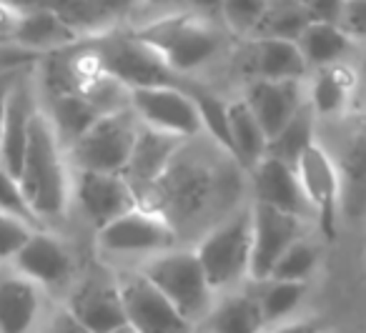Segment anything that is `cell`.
Masks as SVG:
<instances>
[{"label": "cell", "mask_w": 366, "mask_h": 333, "mask_svg": "<svg viewBox=\"0 0 366 333\" xmlns=\"http://www.w3.org/2000/svg\"><path fill=\"white\" fill-rule=\"evenodd\" d=\"M18 178L43 226H61L73 206V166L43 108L33 118L31 141Z\"/></svg>", "instance_id": "obj_1"}, {"label": "cell", "mask_w": 366, "mask_h": 333, "mask_svg": "<svg viewBox=\"0 0 366 333\" xmlns=\"http://www.w3.org/2000/svg\"><path fill=\"white\" fill-rule=\"evenodd\" d=\"M133 36L151 46L176 76L189 78L224 53L229 31L221 26L219 18L166 13Z\"/></svg>", "instance_id": "obj_2"}, {"label": "cell", "mask_w": 366, "mask_h": 333, "mask_svg": "<svg viewBox=\"0 0 366 333\" xmlns=\"http://www.w3.org/2000/svg\"><path fill=\"white\" fill-rule=\"evenodd\" d=\"M138 271L176 306L191 326H199L209 316L216 301L209 276L199 261L196 248H171L141 263Z\"/></svg>", "instance_id": "obj_3"}, {"label": "cell", "mask_w": 366, "mask_h": 333, "mask_svg": "<svg viewBox=\"0 0 366 333\" xmlns=\"http://www.w3.org/2000/svg\"><path fill=\"white\" fill-rule=\"evenodd\" d=\"M251 206L221 221L199 241L196 253L216 293L236 291L251 278Z\"/></svg>", "instance_id": "obj_4"}, {"label": "cell", "mask_w": 366, "mask_h": 333, "mask_svg": "<svg viewBox=\"0 0 366 333\" xmlns=\"http://www.w3.org/2000/svg\"><path fill=\"white\" fill-rule=\"evenodd\" d=\"M138 133H141V121L133 108L101 116L68 148L71 166L76 171L123 173L131 161Z\"/></svg>", "instance_id": "obj_5"}, {"label": "cell", "mask_w": 366, "mask_h": 333, "mask_svg": "<svg viewBox=\"0 0 366 333\" xmlns=\"http://www.w3.org/2000/svg\"><path fill=\"white\" fill-rule=\"evenodd\" d=\"M96 246L113 258H151L176 248V231L161 211L136 206L96 231Z\"/></svg>", "instance_id": "obj_6"}, {"label": "cell", "mask_w": 366, "mask_h": 333, "mask_svg": "<svg viewBox=\"0 0 366 333\" xmlns=\"http://www.w3.org/2000/svg\"><path fill=\"white\" fill-rule=\"evenodd\" d=\"M101 71L116 76L128 88L148 86H189L186 78L176 76L168 63L151 46L136 36H106L91 46Z\"/></svg>", "instance_id": "obj_7"}, {"label": "cell", "mask_w": 366, "mask_h": 333, "mask_svg": "<svg viewBox=\"0 0 366 333\" xmlns=\"http://www.w3.org/2000/svg\"><path fill=\"white\" fill-rule=\"evenodd\" d=\"M131 108L143 126L171 133L183 141L204 133V121L189 86L131 88Z\"/></svg>", "instance_id": "obj_8"}, {"label": "cell", "mask_w": 366, "mask_h": 333, "mask_svg": "<svg viewBox=\"0 0 366 333\" xmlns=\"http://www.w3.org/2000/svg\"><path fill=\"white\" fill-rule=\"evenodd\" d=\"M66 311L86 333H123L128 331L118 278L91 273L78 278L68 291Z\"/></svg>", "instance_id": "obj_9"}, {"label": "cell", "mask_w": 366, "mask_h": 333, "mask_svg": "<svg viewBox=\"0 0 366 333\" xmlns=\"http://www.w3.org/2000/svg\"><path fill=\"white\" fill-rule=\"evenodd\" d=\"M36 68L38 66L26 68L16 78L11 93H8L6 118L0 128V166L8 168L13 176H21L28 141H31L33 118L43 108L41 81H38V73H33Z\"/></svg>", "instance_id": "obj_10"}, {"label": "cell", "mask_w": 366, "mask_h": 333, "mask_svg": "<svg viewBox=\"0 0 366 333\" xmlns=\"http://www.w3.org/2000/svg\"><path fill=\"white\" fill-rule=\"evenodd\" d=\"M11 268L38 283L46 293L71 291L76 283V261L71 248L51 228H36L11 261Z\"/></svg>", "instance_id": "obj_11"}, {"label": "cell", "mask_w": 366, "mask_h": 333, "mask_svg": "<svg viewBox=\"0 0 366 333\" xmlns=\"http://www.w3.org/2000/svg\"><path fill=\"white\" fill-rule=\"evenodd\" d=\"M73 203L93 228H103L123 213L141 206L136 188L123 173L76 171L73 168Z\"/></svg>", "instance_id": "obj_12"}, {"label": "cell", "mask_w": 366, "mask_h": 333, "mask_svg": "<svg viewBox=\"0 0 366 333\" xmlns=\"http://www.w3.org/2000/svg\"><path fill=\"white\" fill-rule=\"evenodd\" d=\"M251 281H269L279 258L304 238V218L271 208L266 203H251Z\"/></svg>", "instance_id": "obj_13"}, {"label": "cell", "mask_w": 366, "mask_h": 333, "mask_svg": "<svg viewBox=\"0 0 366 333\" xmlns=\"http://www.w3.org/2000/svg\"><path fill=\"white\" fill-rule=\"evenodd\" d=\"M131 333H189L191 323L141 271L118 278Z\"/></svg>", "instance_id": "obj_14"}, {"label": "cell", "mask_w": 366, "mask_h": 333, "mask_svg": "<svg viewBox=\"0 0 366 333\" xmlns=\"http://www.w3.org/2000/svg\"><path fill=\"white\" fill-rule=\"evenodd\" d=\"M334 148H326L334 158L341 183V213L351 221L366 216V118L341 123Z\"/></svg>", "instance_id": "obj_15"}, {"label": "cell", "mask_w": 366, "mask_h": 333, "mask_svg": "<svg viewBox=\"0 0 366 333\" xmlns=\"http://www.w3.org/2000/svg\"><path fill=\"white\" fill-rule=\"evenodd\" d=\"M296 173L304 186L319 228L329 241L336 238V221L341 213V183L336 173L334 158L329 156L324 143L316 141L296 163Z\"/></svg>", "instance_id": "obj_16"}, {"label": "cell", "mask_w": 366, "mask_h": 333, "mask_svg": "<svg viewBox=\"0 0 366 333\" xmlns=\"http://www.w3.org/2000/svg\"><path fill=\"white\" fill-rule=\"evenodd\" d=\"M48 293L26 276H0V333H41L46 326Z\"/></svg>", "instance_id": "obj_17"}, {"label": "cell", "mask_w": 366, "mask_h": 333, "mask_svg": "<svg viewBox=\"0 0 366 333\" xmlns=\"http://www.w3.org/2000/svg\"><path fill=\"white\" fill-rule=\"evenodd\" d=\"M183 146H186L183 138L156 131V128H148L141 123V133H138L136 146H133L131 161L123 171L128 183L136 188L138 198H141L143 191L156 188L161 183V178L171 171L173 161L183 151Z\"/></svg>", "instance_id": "obj_18"}, {"label": "cell", "mask_w": 366, "mask_h": 333, "mask_svg": "<svg viewBox=\"0 0 366 333\" xmlns=\"http://www.w3.org/2000/svg\"><path fill=\"white\" fill-rule=\"evenodd\" d=\"M251 176V191H254L256 203H266L271 208H279L284 213L299 218L314 216V208H311L309 198L304 193V186L299 181V173L294 166L279 161V158L266 156Z\"/></svg>", "instance_id": "obj_19"}, {"label": "cell", "mask_w": 366, "mask_h": 333, "mask_svg": "<svg viewBox=\"0 0 366 333\" xmlns=\"http://www.w3.org/2000/svg\"><path fill=\"white\" fill-rule=\"evenodd\" d=\"M244 101L264 126L269 141L299 113L306 103L304 81H254L246 86Z\"/></svg>", "instance_id": "obj_20"}, {"label": "cell", "mask_w": 366, "mask_h": 333, "mask_svg": "<svg viewBox=\"0 0 366 333\" xmlns=\"http://www.w3.org/2000/svg\"><path fill=\"white\" fill-rule=\"evenodd\" d=\"M244 58L251 81H304L309 73L299 43L284 38H251Z\"/></svg>", "instance_id": "obj_21"}, {"label": "cell", "mask_w": 366, "mask_h": 333, "mask_svg": "<svg viewBox=\"0 0 366 333\" xmlns=\"http://www.w3.org/2000/svg\"><path fill=\"white\" fill-rule=\"evenodd\" d=\"M201 333H261L264 316L256 293L229 291L224 298H216L209 316L199 323Z\"/></svg>", "instance_id": "obj_22"}, {"label": "cell", "mask_w": 366, "mask_h": 333, "mask_svg": "<svg viewBox=\"0 0 366 333\" xmlns=\"http://www.w3.org/2000/svg\"><path fill=\"white\" fill-rule=\"evenodd\" d=\"M229 131H231V151L229 156L251 173L266 156H269V136L249 103L244 98L229 103Z\"/></svg>", "instance_id": "obj_23"}, {"label": "cell", "mask_w": 366, "mask_h": 333, "mask_svg": "<svg viewBox=\"0 0 366 333\" xmlns=\"http://www.w3.org/2000/svg\"><path fill=\"white\" fill-rule=\"evenodd\" d=\"M43 111L51 118L58 138L63 141L66 151L101 118V111L83 96L81 91L71 93H51L43 103Z\"/></svg>", "instance_id": "obj_24"}, {"label": "cell", "mask_w": 366, "mask_h": 333, "mask_svg": "<svg viewBox=\"0 0 366 333\" xmlns=\"http://www.w3.org/2000/svg\"><path fill=\"white\" fill-rule=\"evenodd\" d=\"M73 38H76V33L68 28L61 13L51 11V8H33V11H23L21 26H18L13 43L43 56V53L66 48Z\"/></svg>", "instance_id": "obj_25"}, {"label": "cell", "mask_w": 366, "mask_h": 333, "mask_svg": "<svg viewBox=\"0 0 366 333\" xmlns=\"http://www.w3.org/2000/svg\"><path fill=\"white\" fill-rule=\"evenodd\" d=\"M351 41H354V38H351L341 26L314 21L304 33H301L296 43H299L306 66L321 71V68L336 66V63L349 53Z\"/></svg>", "instance_id": "obj_26"}, {"label": "cell", "mask_w": 366, "mask_h": 333, "mask_svg": "<svg viewBox=\"0 0 366 333\" xmlns=\"http://www.w3.org/2000/svg\"><path fill=\"white\" fill-rule=\"evenodd\" d=\"M316 118L319 116L314 113L311 103L306 101L299 108V113L281 128V133H276L269 141V156L296 168L301 156L316 143Z\"/></svg>", "instance_id": "obj_27"}, {"label": "cell", "mask_w": 366, "mask_h": 333, "mask_svg": "<svg viewBox=\"0 0 366 333\" xmlns=\"http://www.w3.org/2000/svg\"><path fill=\"white\" fill-rule=\"evenodd\" d=\"M311 23H314V16H311L306 0H269L254 38L299 41V36Z\"/></svg>", "instance_id": "obj_28"}, {"label": "cell", "mask_w": 366, "mask_h": 333, "mask_svg": "<svg viewBox=\"0 0 366 333\" xmlns=\"http://www.w3.org/2000/svg\"><path fill=\"white\" fill-rule=\"evenodd\" d=\"M349 78L344 76V71L336 66L321 68L314 76L306 93V101L311 103L314 113L319 118H331V116H341L349 101Z\"/></svg>", "instance_id": "obj_29"}, {"label": "cell", "mask_w": 366, "mask_h": 333, "mask_svg": "<svg viewBox=\"0 0 366 333\" xmlns=\"http://www.w3.org/2000/svg\"><path fill=\"white\" fill-rule=\"evenodd\" d=\"M306 296V283L299 281H261V291L256 293L261 306V316H264V326H274V323L289 321L294 311L301 306Z\"/></svg>", "instance_id": "obj_30"}, {"label": "cell", "mask_w": 366, "mask_h": 333, "mask_svg": "<svg viewBox=\"0 0 366 333\" xmlns=\"http://www.w3.org/2000/svg\"><path fill=\"white\" fill-rule=\"evenodd\" d=\"M191 96L196 98V106H199L201 121H204V133H209L214 138V143L224 153L231 151V131H229V103L219 98L216 93L206 91L199 86H189Z\"/></svg>", "instance_id": "obj_31"}, {"label": "cell", "mask_w": 366, "mask_h": 333, "mask_svg": "<svg viewBox=\"0 0 366 333\" xmlns=\"http://www.w3.org/2000/svg\"><path fill=\"white\" fill-rule=\"evenodd\" d=\"M266 6H269V0H224L219 11V21L229 31V36L251 41L259 31Z\"/></svg>", "instance_id": "obj_32"}, {"label": "cell", "mask_w": 366, "mask_h": 333, "mask_svg": "<svg viewBox=\"0 0 366 333\" xmlns=\"http://www.w3.org/2000/svg\"><path fill=\"white\" fill-rule=\"evenodd\" d=\"M319 263V251L309 238H299L294 246H289V251L279 258V263L271 271V278L276 281H299L306 283L311 278V273L316 271Z\"/></svg>", "instance_id": "obj_33"}, {"label": "cell", "mask_w": 366, "mask_h": 333, "mask_svg": "<svg viewBox=\"0 0 366 333\" xmlns=\"http://www.w3.org/2000/svg\"><path fill=\"white\" fill-rule=\"evenodd\" d=\"M0 213L21 218L23 223H28V226H33V228H46L41 223V218L36 216V211H33L28 196L23 193L21 178L13 176V173L3 166H0Z\"/></svg>", "instance_id": "obj_34"}, {"label": "cell", "mask_w": 366, "mask_h": 333, "mask_svg": "<svg viewBox=\"0 0 366 333\" xmlns=\"http://www.w3.org/2000/svg\"><path fill=\"white\" fill-rule=\"evenodd\" d=\"M33 231H36V228L23 223L21 218L0 213V266H11V261L23 248V243L31 238Z\"/></svg>", "instance_id": "obj_35"}, {"label": "cell", "mask_w": 366, "mask_h": 333, "mask_svg": "<svg viewBox=\"0 0 366 333\" xmlns=\"http://www.w3.org/2000/svg\"><path fill=\"white\" fill-rule=\"evenodd\" d=\"M341 28L351 38L366 41V0H346L344 16H341Z\"/></svg>", "instance_id": "obj_36"}, {"label": "cell", "mask_w": 366, "mask_h": 333, "mask_svg": "<svg viewBox=\"0 0 366 333\" xmlns=\"http://www.w3.org/2000/svg\"><path fill=\"white\" fill-rule=\"evenodd\" d=\"M23 18V8L11 3V0H0V41L13 43L18 33V26H21Z\"/></svg>", "instance_id": "obj_37"}, {"label": "cell", "mask_w": 366, "mask_h": 333, "mask_svg": "<svg viewBox=\"0 0 366 333\" xmlns=\"http://www.w3.org/2000/svg\"><path fill=\"white\" fill-rule=\"evenodd\" d=\"M306 6H309L314 21L341 26V16H344L346 0H306Z\"/></svg>", "instance_id": "obj_38"}, {"label": "cell", "mask_w": 366, "mask_h": 333, "mask_svg": "<svg viewBox=\"0 0 366 333\" xmlns=\"http://www.w3.org/2000/svg\"><path fill=\"white\" fill-rule=\"evenodd\" d=\"M176 13H194V16L219 18L224 0H171Z\"/></svg>", "instance_id": "obj_39"}, {"label": "cell", "mask_w": 366, "mask_h": 333, "mask_svg": "<svg viewBox=\"0 0 366 333\" xmlns=\"http://www.w3.org/2000/svg\"><path fill=\"white\" fill-rule=\"evenodd\" d=\"M261 333H321V326L314 321H296V318H289V321L274 323V326H264Z\"/></svg>", "instance_id": "obj_40"}, {"label": "cell", "mask_w": 366, "mask_h": 333, "mask_svg": "<svg viewBox=\"0 0 366 333\" xmlns=\"http://www.w3.org/2000/svg\"><path fill=\"white\" fill-rule=\"evenodd\" d=\"M41 333H86V331H83V328L78 326L71 316H68L66 308H63L61 313H56L53 318H48L46 326L41 328Z\"/></svg>", "instance_id": "obj_41"}, {"label": "cell", "mask_w": 366, "mask_h": 333, "mask_svg": "<svg viewBox=\"0 0 366 333\" xmlns=\"http://www.w3.org/2000/svg\"><path fill=\"white\" fill-rule=\"evenodd\" d=\"M38 66V63H36ZM31 68V66H28ZM21 71H26V68H16V71H6L0 73V128H3V118H6V103H8V93H11L13 83H16V78L21 76Z\"/></svg>", "instance_id": "obj_42"}, {"label": "cell", "mask_w": 366, "mask_h": 333, "mask_svg": "<svg viewBox=\"0 0 366 333\" xmlns=\"http://www.w3.org/2000/svg\"><path fill=\"white\" fill-rule=\"evenodd\" d=\"M321 333H334V331H324V328H321Z\"/></svg>", "instance_id": "obj_43"}, {"label": "cell", "mask_w": 366, "mask_h": 333, "mask_svg": "<svg viewBox=\"0 0 366 333\" xmlns=\"http://www.w3.org/2000/svg\"><path fill=\"white\" fill-rule=\"evenodd\" d=\"M0 43H6V41H0Z\"/></svg>", "instance_id": "obj_44"}]
</instances>
